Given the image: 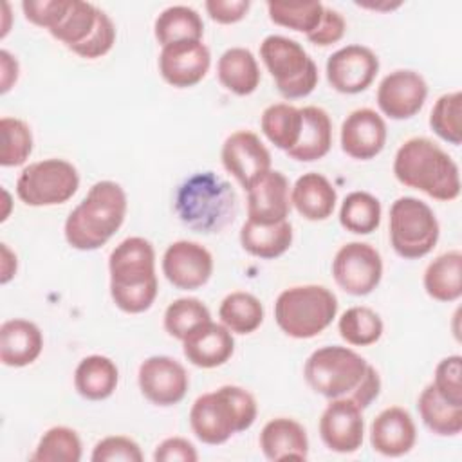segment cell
<instances>
[{"mask_svg":"<svg viewBox=\"0 0 462 462\" xmlns=\"http://www.w3.org/2000/svg\"><path fill=\"white\" fill-rule=\"evenodd\" d=\"M341 150L357 161L381 153L386 143V123L374 108H357L341 125Z\"/></svg>","mask_w":462,"mask_h":462,"instance_id":"obj_20","label":"cell"},{"mask_svg":"<svg viewBox=\"0 0 462 462\" xmlns=\"http://www.w3.org/2000/svg\"><path fill=\"white\" fill-rule=\"evenodd\" d=\"M345 31H346V22L343 14L332 7H325L319 25L310 34H307V40L314 45L327 47L339 42Z\"/></svg>","mask_w":462,"mask_h":462,"instance_id":"obj_47","label":"cell"},{"mask_svg":"<svg viewBox=\"0 0 462 462\" xmlns=\"http://www.w3.org/2000/svg\"><path fill=\"white\" fill-rule=\"evenodd\" d=\"M211 65L209 49L202 40L177 42L164 45L159 54V72L175 88H188L200 83Z\"/></svg>","mask_w":462,"mask_h":462,"instance_id":"obj_17","label":"cell"},{"mask_svg":"<svg viewBox=\"0 0 462 462\" xmlns=\"http://www.w3.org/2000/svg\"><path fill=\"white\" fill-rule=\"evenodd\" d=\"M114 43H116V25L110 20V16L103 11L92 34L72 52L87 60H96L105 56L114 47Z\"/></svg>","mask_w":462,"mask_h":462,"instance_id":"obj_46","label":"cell"},{"mask_svg":"<svg viewBox=\"0 0 462 462\" xmlns=\"http://www.w3.org/2000/svg\"><path fill=\"white\" fill-rule=\"evenodd\" d=\"M393 175L401 184L435 200L449 202L460 195L457 162L428 137H411L399 146L393 159Z\"/></svg>","mask_w":462,"mask_h":462,"instance_id":"obj_4","label":"cell"},{"mask_svg":"<svg viewBox=\"0 0 462 462\" xmlns=\"http://www.w3.org/2000/svg\"><path fill=\"white\" fill-rule=\"evenodd\" d=\"M222 164L245 189L253 180L271 170V153L251 130L233 132L222 144Z\"/></svg>","mask_w":462,"mask_h":462,"instance_id":"obj_18","label":"cell"},{"mask_svg":"<svg viewBox=\"0 0 462 462\" xmlns=\"http://www.w3.org/2000/svg\"><path fill=\"white\" fill-rule=\"evenodd\" d=\"M217 76L222 87L236 96L253 94L262 79L258 61L245 47H231L224 51L217 63Z\"/></svg>","mask_w":462,"mask_h":462,"instance_id":"obj_28","label":"cell"},{"mask_svg":"<svg viewBox=\"0 0 462 462\" xmlns=\"http://www.w3.org/2000/svg\"><path fill=\"white\" fill-rule=\"evenodd\" d=\"M218 318L233 334H251L263 321V305L254 294L235 291L222 300Z\"/></svg>","mask_w":462,"mask_h":462,"instance_id":"obj_34","label":"cell"},{"mask_svg":"<svg viewBox=\"0 0 462 462\" xmlns=\"http://www.w3.org/2000/svg\"><path fill=\"white\" fill-rule=\"evenodd\" d=\"M460 375H462V357L455 354L439 361V365L435 366V375L431 383L439 392V395L455 406H462Z\"/></svg>","mask_w":462,"mask_h":462,"instance_id":"obj_43","label":"cell"},{"mask_svg":"<svg viewBox=\"0 0 462 462\" xmlns=\"http://www.w3.org/2000/svg\"><path fill=\"white\" fill-rule=\"evenodd\" d=\"M141 393L157 406H173L186 397L189 377L186 368L170 356L146 357L137 372Z\"/></svg>","mask_w":462,"mask_h":462,"instance_id":"obj_13","label":"cell"},{"mask_svg":"<svg viewBox=\"0 0 462 462\" xmlns=\"http://www.w3.org/2000/svg\"><path fill=\"white\" fill-rule=\"evenodd\" d=\"M381 202L368 191L348 193L339 208V224L356 235H370L381 224Z\"/></svg>","mask_w":462,"mask_h":462,"instance_id":"obj_36","label":"cell"},{"mask_svg":"<svg viewBox=\"0 0 462 462\" xmlns=\"http://www.w3.org/2000/svg\"><path fill=\"white\" fill-rule=\"evenodd\" d=\"M153 34L161 47L177 42L202 40L204 22L193 7L170 5L155 18Z\"/></svg>","mask_w":462,"mask_h":462,"instance_id":"obj_31","label":"cell"},{"mask_svg":"<svg viewBox=\"0 0 462 462\" xmlns=\"http://www.w3.org/2000/svg\"><path fill=\"white\" fill-rule=\"evenodd\" d=\"M339 336L352 346H368L381 339L383 319L381 316L365 305L346 309L337 321Z\"/></svg>","mask_w":462,"mask_h":462,"instance_id":"obj_37","label":"cell"},{"mask_svg":"<svg viewBox=\"0 0 462 462\" xmlns=\"http://www.w3.org/2000/svg\"><path fill=\"white\" fill-rule=\"evenodd\" d=\"M110 296L126 314L148 310L159 292L155 273V249L143 236H128L108 256Z\"/></svg>","mask_w":462,"mask_h":462,"instance_id":"obj_2","label":"cell"},{"mask_svg":"<svg viewBox=\"0 0 462 462\" xmlns=\"http://www.w3.org/2000/svg\"><path fill=\"white\" fill-rule=\"evenodd\" d=\"M462 94L460 90H453L442 94L431 112H430V126L431 130L446 143L458 146L462 141Z\"/></svg>","mask_w":462,"mask_h":462,"instance_id":"obj_41","label":"cell"},{"mask_svg":"<svg viewBox=\"0 0 462 462\" xmlns=\"http://www.w3.org/2000/svg\"><path fill=\"white\" fill-rule=\"evenodd\" d=\"M79 435L67 426L49 428L38 440L31 460L34 462H79L81 460Z\"/></svg>","mask_w":462,"mask_h":462,"instance_id":"obj_38","label":"cell"},{"mask_svg":"<svg viewBox=\"0 0 462 462\" xmlns=\"http://www.w3.org/2000/svg\"><path fill=\"white\" fill-rule=\"evenodd\" d=\"M2 195H4V206H5V209L2 211V215H0V220L4 222V220H7V217H9V202H11V197H9V193H7V189H2Z\"/></svg>","mask_w":462,"mask_h":462,"instance_id":"obj_52","label":"cell"},{"mask_svg":"<svg viewBox=\"0 0 462 462\" xmlns=\"http://www.w3.org/2000/svg\"><path fill=\"white\" fill-rule=\"evenodd\" d=\"M332 276L346 294L366 296L383 278V258L366 242H348L337 249L332 260Z\"/></svg>","mask_w":462,"mask_h":462,"instance_id":"obj_11","label":"cell"},{"mask_svg":"<svg viewBox=\"0 0 462 462\" xmlns=\"http://www.w3.org/2000/svg\"><path fill=\"white\" fill-rule=\"evenodd\" d=\"M300 139L287 155L300 162H312L325 157L332 146V121L321 106H303Z\"/></svg>","mask_w":462,"mask_h":462,"instance_id":"obj_26","label":"cell"},{"mask_svg":"<svg viewBox=\"0 0 462 462\" xmlns=\"http://www.w3.org/2000/svg\"><path fill=\"white\" fill-rule=\"evenodd\" d=\"M0 251H2V265H0V283L5 285L9 280L14 278L16 274V267H18V262H16V254L9 249L7 244H0Z\"/></svg>","mask_w":462,"mask_h":462,"instance_id":"obj_51","label":"cell"},{"mask_svg":"<svg viewBox=\"0 0 462 462\" xmlns=\"http://www.w3.org/2000/svg\"><path fill=\"white\" fill-rule=\"evenodd\" d=\"M126 193L114 180L92 184L85 199L69 213L63 235L70 247L94 251L105 245L123 226L126 217Z\"/></svg>","mask_w":462,"mask_h":462,"instance_id":"obj_3","label":"cell"},{"mask_svg":"<svg viewBox=\"0 0 462 462\" xmlns=\"http://www.w3.org/2000/svg\"><path fill=\"white\" fill-rule=\"evenodd\" d=\"M155 462H195L199 453L195 446L184 437H168L157 444L153 451Z\"/></svg>","mask_w":462,"mask_h":462,"instance_id":"obj_48","label":"cell"},{"mask_svg":"<svg viewBox=\"0 0 462 462\" xmlns=\"http://www.w3.org/2000/svg\"><path fill=\"white\" fill-rule=\"evenodd\" d=\"M92 462H141L143 451L139 444L125 435H108L101 439L90 455Z\"/></svg>","mask_w":462,"mask_h":462,"instance_id":"obj_44","label":"cell"},{"mask_svg":"<svg viewBox=\"0 0 462 462\" xmlns=\"http://www.w3.org/2000/svg\"><path fill=\"white\" fill-rule=\"evenodd\" d=\"M303 377L316 393L327 399H352L363 410L381 392L377 370L356 350L341 345L314 350L305 361Z\"/></svg>","mask_w":462,"mask_h":462,"instance_id":"obj_1","label":"cell"},{"mask_svg":"<svg viewBox=\"0 0 462 462\" xmlns=\"http://www.w3.org/2000/svg\"><path fill=\"white\" fill-rule=\"evenodd\" d=\"M379 72L375 52L359 43L345 45L327 60V79L341 94H359L366 90Z\"/></svg>","mask_w":462,"mask_h":462,"instance_id":"obj_12","label":"cell"},{"mask_svg":"<svg viewBox=\"0 0 462 462\" xmlns=\"http://www.w3.org/2000/svg\"><path fill=\"white\" fill-rule=\"evenodd\" d=\"M0 164L4 168H13L23 164L32 152V134L25 121L18 117L0 119Z\"/></svg>","mask_w":462,"mask_h":462,"instance_id":"obj_42","label":"cell"},{"mask_svg":"<svg viewBox=\"0 0 462 462\" xmlns=\"http://www.w3.org/2000/svg\"><path fill=\"white\" fill-rule=\"evenodd\" d=\"M211 319L209 309L197 298H177L164 310V330L182 341L195 327Z\"/></svg>","mask_w":462,"mask_h":462,"instance_id":"obj_40","label":"cell"},{"mask_svg":"<svg viewBox=\"0 0 462 462\" xmlns=\"http://www.w3.org/2000/svg\"><path fill=\"white\" fill-rule=\"evenodd\" d=\"M70 0H25L22 9L25 18L47 31H52L67 14Z\"/></svg>","mask_w":462,"mask_h":462,"instance_id":"obj_45","label":"cell"},{"mask_svg":"<svg viewBox=\"0 0 462 462\" xmlns=\"http://www.w3.org/2000/svg\"><path fill=\"white\" fill-rule=\"evenodd\" d=\"M337 193L332 182L318 173L309 171L296 179L291 189V204L294 209L310 222L327 220L336 208Z\"/></svg>","mask_w":462,"mask_h":462,"instance_id":"obj_25","label":"cell"},{"mask_svg":"<svg viewBox=\"0 0 462 462\" xmlns=\"http://www.w3.org/2000/svg\"><path fill=\"white\" fill-rule=\"evenodd\" d=\"M417 440V430L408 410L390 406L377 413L370 426V444L374 451L384 457H402L411 451Z\"/></svg>","mask_w":462,"mask_h":462,"instance_id":"obj_22","label":"cell"},{"mask_svg":"<svg viewBox=\"0 0 462 462\" xmlns=\"http://www.w3.org/2000/svg\"><path fill=\"white\" fill-rule=\"evenodd\" d=\"M162 274L182 291H195L208 283L213 274V256L199 242L177 240L162 254Z\"/></svg>","mask_w":462,"mask_h":462,"instance_id":"obj_14","label":"cell"},{"mask_svg":"<svg viewBox=\"0 0 462 462\" xmlns=\"http://www.w3.org/2000/svg\"><path fill=\"white\" fill-rule=\"evenodd\" d=\"M42 350L43 336L36 323L14 318L0 325V361L5 366H27L40 357Z\"/></svg>","mask_w":462,"mask_h":462,"instance_id":"obj_24","label":"cell"},{"mask_svg":"<svg viewBox=\"0 0 462 462\" xmlns=\"http://www.w3.org/2000/svg\"><path fill=\"white\" fill-rule=\"evenodd\" d=\"M260 448L265 458L305 460L309 457V439L305 428L289 417H276L265 422L260 431Z\"/></svg>","mask_w":462,"mask_h":462,"instance_id":"obj_23","label":"cell"},{"mask_svg":"<svg viewBox=\"0 0 462 462\" xmlns=\"http://www.w3.org/2000/svg\"><path fill=\"white\" fill-rule=\"evenodd\" d=\"M204 7L213 22L229 25V23L240 22L247 14L251 2L249 0H208Z\"/></svg>","mask_w":462,"mask_h":462,"instance_id":"obj_49","label":"cell"},{"mask_svg":"<svg viewBox=\"0 0 462 462\" xmlns=\"http://www.w3.org/2000/svg\"><path fill=\"white\" fill-rule=\"evenodd\" d=\"M18 70H20V67H18L16 58L9 51L2 49L0 51V72H2L0 74V92L2 94L9 92V88L16 83Z\"/></svg>","mask_w":462,"mask_h":462,"instance_id":"obj_50","label":"cell"},{"mask_svg":"<svg viewBox=\"0 0 462 462\" xmlns=\"http://www.w3.org/2000/svg\"><path fill=\"white\" fill-rule=\"evenodd\" d=\"M337 314L336 294L323 285H294L282 291L274 301V321L294 339L321 334Z\"/></svg>","mask_w":462,"mask_h":462,"instance_id":"obj_7","label":"cell"},{"mask_svg":"<svg viewBox=\"0 0 462 462\" xmlns=\"http://www.w3.org/2000/svg\"><path fill=\"white\" fill-rule=\"evenodd\" d=\"M319 437L330 451H357L365 437L363 408L346 397L330 399L319 417Z\"/></svg>","mask_w":462,"mask_h":462,"instance_id":"obj_16","label":"cell"},{"mask_svg":"<svg viewBox=\"0 0 462 462\" xmlns=\"http://www.w3.org/2000/svg\"><path fill=\"white\" fill-rule=\"evenodd\" d=\"M175 213L197 233H218L236 213V195L227 180L213 171H199L182 180L175 193Z\"/></svg>","mask_w":462,"mask_h":462,"instance_id":"obj_6","label":"cell"},{"mask_svg":"<svg viewBox=\"0 0 462 462\" xmlns=\"http://www.w3.org/2000/svg\"><path fill=\"white\" fill-rule=\"evenodd\" d=\"M101 9L96 7L90 2L83 0H70L67 14L61 18V22L49 31L58 42H61L65 47L74 51L79 47L96 29L99 18H101Z\"/></svg>","mask_w":462,"mask_h":462,"instance_id":"obj_35","label":"cell"},{"mask_svg":"<svg viewBox=\"0 0 462 462\" xmlns=\"http://www.w3.org/2000/svg\"><path fill=\"white\" fill-rule=\"evenodd\" d=\"M325 5L321 2H267V13L276 25L310 34L321 22Z\"/></svg>","mask_w":462,"mask_h":462,"instance_id":"obj_39","label":"cell"},{"mask_svg":"<svg viewBox=\"0 0 462 462\" xmlns=\"http://www.w3.org/2000/svg\"><path fill=\"white\" fill-rule=\"evenodd\" d=\"M184 357L199 368H217L227 363L235 352L233 332L222 323L206 321L182 339Z\"/></svg>","mask_w":462,"mask_h":462,"instance_id":"obj_21","label":"cell"},{"mask_svg":"<svg viewBox=\"0 0 462 462\" xmlns=\"http://www.w3.org/2000/svg\"><path fill=\"white\" fill-rule=\"evenodd\" d=\"M289 180L278 170H269L253 180L247 191V220L256 224H276L287 220L291 211Z\"/></svg>","mask_w":462,"mask_h":462,"instance_id":"obj_19","label":"cell"},{"mask_svg":"<svg viewBox=\"0 0 462 462\" xmlns=\"http://www.w3.org/2000/svg\"><path fill=\"white\" fill-rule=\"evenodd\" d=\"M379 110L395 121L413 117L428 97L424 78L410 69H397L386 74L377 87Z\"/></svg>","mask_w":462,"mask_h":462,"instance_id":"obj_15","label":"cell"},{"mask_svg":"<svg viewBox=\"0 0 462 462\" xmlns=\"http://www.w3.org/2000/svg\"><path fill=\"white\" fill-rule=\"evenodd\" d=\"M417 410L424 426L440 437H455L462 431V406L444 401L430 383L417 399Z\"/></svg>","mask_w":462,"mask_h":462,"instance_id":"obj_32","label":"cell"},{"mask_svg":"<svg viewBox=\"0 0 462 462\" xmlns=\"http://www.w3.org/2000/svg\"><path fill=\"white\" fill-rule=\"evenodd\" d=\"M388 229L393 251L406 260L426 256L440 235L433 209L415 197H399L390 206Z\"/></svg>","mask_w":462,"mask_h":462,"instance_id":"obj_9","label":"cell"},{"mask_svg":"<svg viewBox=\"0 0 462 462\" xmlns=\"http://www.w3.org/2000/svg\"><path fill=\"white\" fill-rule=\"evenodd\" d=\"M79 188L76 166L65 159H43L25 166L16 180V195L25 206L47 208L67 202Z\"/></svg>","mask_w":462,"mask_h":462,"instance_id":"obj_10","label":"cell"},{"mask_svg":"<svg viewBox=\"0 0 462 462\" xmlns=\"http://www.w3.org/2000/svg\"><path fill=\"white\" fill-rule=\"evenodd\" d=\"M256 413L258 404L253 393L242 386L224 384L195 399L189 410V426L200 442L218 446L235 433L249 430Z\"/></svg>","mask_w":462,"mask_h":462,"instance_id":"obj_5","label":"cell"},{"mask_svg":"<svg viewBox=\"0 0 462 462\" xmlns=\"http://www.w3.org/2000/svg\"><path fill=\"white\" fill-rule=\"evenodd\" d=\"M119 383L116 363L101 354L83 357L74 370V388L87 401L108 399Z\"/></svg>","mask_w":462,"mask_h":462,"instance_id":"obj_27","label":"cell"},{"mask_svg":"<svg viewBox=\"0 0 462 462\" xmlns=\"http://www.w3.org/2000/svg\"><path fill=\"white\" fill-rule=\"evenodd\" d=\"M260 58L285 99L305 97L316 88L318 65L296 40L269 34L260 43Z\"/></svg>","mask_w":462,"mask_h":462,"instance_id":"obj_8","label":"cell"},{"mask_svg":"<svg viewBox=\"0 0 462 462\" xmlns=\"http://www.w3.org/2000/svg\"><path fill=\"white\" fill-rule=\"evenodd\" d=\"M240 244L245 253L262 260L282 256L292 244V226L289 220L276 224H256L245 220L240 229Z\"/></svg>","mask_w":462,"mask_h":462,"instance_id":"obj_29","label":"cell"},{"mask_svg":"<svg viewBox=\"0 0 462 462\" xmlns=\"http://www.w3.org/2000/svg\"><path fill=\"white\" fill-rule=\"evenodd\" d=\"M424 291L437 301H457L462 296V253L458 249L439 254L424 271Z\"/></svg>","mask_w":462,"mask_h":462,"instance_id":"obj_30","label":"cell"},{"mask_svg":"<svg viewBox=\"0 0 462 462\" xmlns=\"http://www.w3.org/2000/svg\"><path fill=\"white\" fill-rule=\"evenodd\" d=\"M260 128L276 148L289 152L300 139L301 110L289 103L269 105L260 116Z\"/></svg>","mask_w":462,"mask_h":462,"instance_id":"obj_33","label":"cell"}]
</instances>
